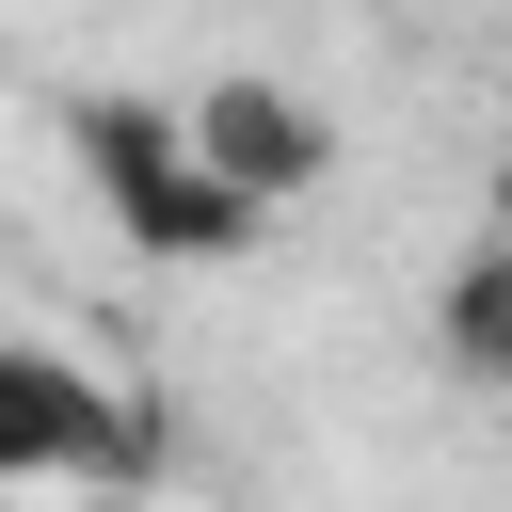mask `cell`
<instances>
[{
    "instance_id": "cell-1",
    "label": "cell",
    "mask_w": 512,
    "mask_h": 512,
    "mask_svg": "<svg viewBox=\"0 0 512 512\" xmlns=\"http://www.w3.org/2000/svg\"><path fill=\"white\" fill-rule=\"evenodd\" d=\"M80 160H96V192H112L160 256H208V240H240V224H256V208L192 160V128H176V112H128V96H112V112H80Z\"/></svg>"
},
{
    "instance_id": "cell-2",
    "label": "cell",
    "mask_w": 512,
    "mask_h": 512,
    "mask_svg": "<svg viewBox=\"0 0 512 512\" xmlns=\"http://www.w3.org/2000/svg\"><path fill=\"white\" fill-rule=\"evenodd\" d=\"M176 128H192V160H208V176H224L240 208H272V192H304V176L336 160V128H320V112L288 96V80H208V96L176 112Z\"/></svg>"
},
{
    "instance_id": "cell-3",
    "label": "cell",
    "mask_w": 512,
    "mask_h": 512,
    "mask_svg": "<svg viewBox=\"0 0 512 512\" xmlns=\"http://www.w3.org/2000/svg\"><path fill=\"white\" fill-rule=\"evenodd\" d=\"M0 464H128V432L64 352H0Z\"/></svg>"
}]
</instances>
